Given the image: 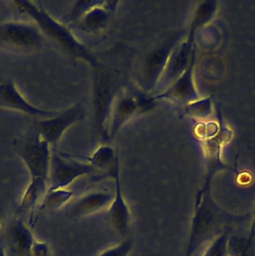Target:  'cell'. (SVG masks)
<instances>
[{"label":"cell","mask_w":255,"mask_h":256,"mask_svg":"<svg viewBox=\"0 0 255 256\" xmlns=\"http://www.w3.org/2000/svg\"><path fill=\"white\" fill-rule=\"evenodd\" d=\"M84 116L82 102L75 104L67 110L60 112L55 116L48 119L38 120L33 126L38 132L40 137L46 140L51 148H56L66 130L74 124L81 120Z\"/></svg>","instance_id":"8992f818"},{"label":"cell","mask_w":255,"mask_h":256,"mask_svg":"<svg viewBox=\"0 0 255 256\" xmlns=\"http://www.w3.org/2000/svg\"><path fill=\"white\" fill-rule=\"evenodd\" d=\"M94 174V169L88 163L79 161L75 156L58 154L56 148H54L51 154L48 191L64 188L76 178Z\"/></svg>","instance_id":"277c9868"},{"label":"cell","mask_w":255,"mask_h":256,"mask_svg":"<svg viewBox=\"0 0 255 256\" xmlns=\"http://www.w3.org/2000/svg\"><path fill=\"white\" fill-rule=\"evenodd\" d=\"M0 256H6V254H4V248H3L1 242H0Z\"/></svg>","instance_id":"2e32d148"},{"label":"cell","mask_w":255,"mask_h":256,"mask_svg":"<svg viewBox=\"0 0 255 256\" xmlns=\"http://www.w3.org/2000/svg\"><path fill=\"white\" fill-rule=\"evenodd\" d=\"M114 7L111 2H94L88 6L86 12L80 16L78 22H75L78 28L87 32H94L104 29L108 25Z\"/></svg>","instance_id":"7c38bea8"},{"label":"cell","mask_w":255,"mask_h":256,"mask_svg":"<svg viewBox=\"0 0 255 256\" xmlns=\"http://www.w3.org/2000/svg\"><path fill=\"white\" fill-rule=\"evenodd\" d=\"M178 42V34H175L158 44L146 55L141 64L140 82L144 89L150 90L163 74L170 58Z\"/></svg>","instance_id":"5b68a950"},{"label":"cell","mask_w":255,"mask_h":256,"mask_svg":"<svg viewBox=\"0 0 255 256\" xmlns=\"http://www.w3.org/2000/svg\"><path fill=\"white\" fill-rule=\"evenodd\" d=\"M133 246V239L127 238L116 246L104 250L97 256H128Z\"/></svg>","instance_id":"9a60e30c"},{"label":"cell","mask_w":255,"mask_h":256,"mask_svg":"<svg viewBox=\"0 0 255 256\" xmlns=\"http://www.w3.org/2000/svg\"><path fill=\"white\" fill-rule=\"evenodd\" d=\"M73 196V192L61 190L48 191L40 204V208L46 210H56L67 204Z\"/></svg>","instance_id":"5bb4252c"},{"label":"cell","mask_w":255,"mask_h":256,"mask_svg":"<svg viewBox=\"0 0 255 256\" xmlns=\"http://www.w3.org/2000/svg\"><path fill=\"white\" fill-rule=\"evenodd\" d=\"M115 196L112 203L110 205L106 212V220L110 228L116 234L124 239L127 238V234L130 230V210L123 197L120 186V173L116 175Z\"/></svg>","instance_id":"8fae6325"},{"label":"cell","mask_w":255,"mask_h":256,"mask_svg":"<svg viewBox=\"0 0 255 256\" xmlns=\"http://www.w3.org/2000/svg\"><path fill=\"white\" fill-rule=\"evenodd\" d=\"M44 36L34 23L6 22L0 23V48L30 53L40 48Z\"/></svg>","instance_id":"3957f363"},{"label":"cell","mask_w":255,"mask_h":256,"mask_svg":"<svg viewBox=\"0 0 255 256\" xmlns=\"http://www.w3.org/2000/svg\"><path fill=\"white\" fill-rule=\"evenodd\" d=\"M152 100H142L132 94H122L114 103L109 122V134L115 136L116 132L132 116L148 108Z\"/></svg>","instance_id":"30bf717a"},{"label":"cell","mask_w":255,"mask_h":256,"mask_svg":"<svg viewBox=\"0 0 255 256\" xmlns=\"http://www.w3.org/2000/svg\"><path fill=\"white\" fill-rule=\"evenodd\" d=\"M0 109L14 110L38 120L52 118L60 112L44 110L30 104L12 79L0 83Z\"/></svg>","instance_id":"ba28073f"},{"label":"cell","mask_w":255,"mask_h":256,"mask_svg":"<svg viewBox=\"0 0 255 256\" xmlns=\"http://www.w3.org/2000/svg\"><path fill=\"white\" fill-rule=\"evenodd\" d=\"M13 146L30 175V184L22 196L19 208L21 211H30L32 214L49 188L52 148L40 137L33 125L24 134L14 139Z\"/></svg>","instance_id":"6da1fadb"},{"label":"cell","mask_w":255,"mask_h":256,"mask_svg":"<svg viewBox=\"0 0 255 256\" xmlns=\"http://www.w3.org/2000/svg\"><path fill=\"white\" fill-rule=\"evenodd\" d=\"M36 242L28 228L20 220L10 222L2 234L6 256H33Z\"/></svg>","instance_id":"9c48e42d"},{"label":"cell","mask_w":255,"mask_h":256,"mask_svg":"<svg viewBox=\"0 0 255 256\" xmlns=\"http://www.w3.org/2000/svg\"><path fill=\"white\" fill-rule=\"evenodd\" d=\"M93 168V176L96 180L111 176L115 178L118 173V156L114 149L109 146H100L90 157H80Z\"/></svg>","instance_id":"4fadbf2b"},{"label":"cell","mask_w":255,"mask_h":256,"mask_svg":"<svg viewBox=\"0 0 255 256\" xmlns=\"http://www.w3.org/2000/svg\"><path fill=\"white\" fill-rule=\"evenodd\" d=\"M14 4L20 12L31 18L44 36L48 37L66 53L86 61L93 67L100 66L98 60L75 38L70 30L57 22L38 4L26 0L14 1Z\"/></svg>","instance_id":"7a4b0ae2"},{"label":"cell","mask_w":255,"mask_h":256,"mask_svg":"<svg viewBox=\"0 0 255 256\" xmlns=\"http://www.w3.org/2000/svg\"><path fill=\"white\" fill-rule=\"evenodd\" d=\"M115 192L108 190H93L74 200H70L64 208L68 218L78 220L92 214L108 209L114 200Z\"/></svg>","instance_id":"52a82bcc"}]
</instances>
